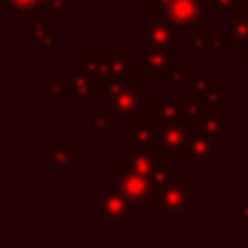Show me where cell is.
Here are the masks:
<instances>
[{
    "label": "cell",
    "instance_id": "cell-14",
    "mask_svg": "<svg viewBox=\"0 0 248 248\" xmlns=\"http://www.w3.org/2000/svg\"><path fill=\"white\" fill-rule=\"evenodd\" d=\"M61 31L50 24V20H33L29 26V48L37 52L42 61H48L59 46Z\"/></svg>",
    "mask_w": 248,
    "mask_h": 248
},
{
    "label": "cell",
    "instance_id": "cell-23",
    "mask_svg": "<svg viewBox=\"0 0 248 248\" xmlns=\"http://www.w3.org/2000/svg\"><path fill=\"white\" fill-rule=\"evenodd\" d=\"M229 50L240 52L248 48V11L229 22Z\"/></svg>",
    "mask_w": 248,
    "mask_h": 248
},
{
    "label": "cell",
    "instance_id": "cell-8",
    "mask_svg": "<svg viewBox=\"0 0 248 248\" xmlns=\"http://www.w3.org/2000/svg\"><path fill=\"white\" fill-rule=\"evenodd\" d=\"M192 128L187 122H163L157 124V144L155 148L163 153L170 161H181L187 159L189 141H192Z\"/></svg>",
    "mask_w": 248,
    "mask_h": 248
},
{
    "label": "cell",
    "instance_id": "cell-31",
    "mask_svg": "<svg viewBox=\"0 0 248 248\" xmlns=\"http://www.w3.org/2000/svg\"><path fill=\"white\" fill-rule=\"evenodd\" d=\"M103 2H128V0H103Z\"/></svg>",
    "mask_w": 248,
    "mask_h": 248
},
{
    "label": "cell",
    "instance_id": "cell-2",
    "mask_svg": "<svg viewBox=\"0 0 248 248\" xmlns=\"http://www.w3.org/2000/svg\"><path fill=\"white\" fill-rule=\"evenodd\" d=\"M148 103H150L148 90H141L137 78L124 77L107 81V94H105V103L100 107L111 109L120 120L128 122L140 116L141 111H146Z\"/></svg>",
    "mask_w": 248,
    "mask_h": 248
},
{
    "label": "cell",
    "instance_id": "cell-24",
    "mask_svg": "<svg viewBox=\"0 0 248 248\" xmlns=\"http://www.w3.org/2000/svg\"><path fill=\"white\" fill-rule=\"evenodd\" d=\"M168 83V98L172 100H179L183 98V92H187V85H189V70H183V68H176L170 77L166 78Z\"/></svg>",
    "mask_w": 248,
    "mask_h": 248
},
{
    "label": "cell",
    "instance_id": "cell-17",
    "mask_svg": "<svg viewBox=\"0 0 248 248\" xmlns=\"http://www.w3.org/2000/svg\"><path fill=\"white\" fill-rule=\"evenodd\" d=\"M131 124V135H128V146L133 148H155L157 144V124L153 118H133L128 120Z\"/></svg>",
    "mask_w": 248,
    "mask_h": 248
},
{
    "label": "cell",
    "instance_id": "cell-5",
    "mask_svg": "<svg viewBox=\"0 0 248 248\" xmlns=\"http://www.w3.org/2000/svg\"><path fill=\"white\" fill-rule=\"evenodd\" d=\"M179 63V48L174 50H140L131 61V77L137 81H166Z\"/></svg>",
    "mask_w": 248,
    "mask_h": 248
},
{
    "label": "cell",
    "instance_id": "cell-3",
    "mask_svg": "<svg viewBox=\"0 0 248 248\" xmlns=\"http://www.w3.org/2000/svg\"><path fill=\"white\" fill-rule=\"evenodd\" d=\"M81 68L90 72L96 81H111V78H124L131 77V52L128 50H96V48H83L78 50ZM133 78V77H131Z\"/></svg>",
    "mask_w": 248,
    "mask_h": 248
},
{
    "label": "cell",
    "instance_id": "cell-25",
    "mask_svg": "<svg viewBox=\"0 0 248 248\" xmlns=\"http://www.w3.org/2000/svg\"><path fill=\"white\" fill-rule=\"evenodd\" d=\"M194 100H198L202 109H229V92L222 87H216V90L207 92V94L198 96Z\"/></svg>",
    "mask_w": 248,
    "mask_h": 248
},
{
    "label": "cell",
    "instance_id": "cell-32",
    "mask_svg": "<svg viewBox=\"0 0 248 248\" xmlns=\"http://www.w3.org/2000/svg\"><path fill=\"white\" fill-rule=\"evenodd\" d=\"M246 118H248V111H246Z\"/></svg>",
    "mask_w": 248,
    "mask_h": 248
},
{
    "label": "cell",
    "instance_id": "cell-1",
    "mask_svg": "<svg viewBox=\"0 0 248 248\" xmlns=\"http://www.w3.org/2000/svg\"><path fill=\"white\" fill-rule=\"evenodd\" d=\"M87 216L98 222L100 229H128L140 218V207L116 189L100 192L87 202Z\"/></svg>",
    "mask_w": 248,
    "mask_h": 248
},
{
    "label": "cell",
    "instance_id": "cell-4",
    "mask_svg": "<svg viewBox=\"0 0 248 248\" xmlns=\"http://www.w3.org/2000/svg\"><path fill=\"white\" fill-rule=\"evenodd\" d=\"M194 209H198V189L192 187L185 179H179L174 183L159 189L157 202V218H187Z\"/></svg>",
    "mask_w": 248,
    "mask_h": 248
},
{
    "label": "cell",
    "instance_id": "cell-21",
    "mask_svg": "<svg viewBox=\"0 0 248 248\" xmlns=\"http://www.w3.org/2000/svg\"><path fill=\"white\" fill-rule=\"evenodd\" d=\"M39 100H72L68 78H42L39 81Z\"/></svg>",
    "mask_w": 248,
    "mask_h": 248
},
{
    "label": "cell",
    "instance_id": "cell-9",
    "mask_svg": "<svg viewBox=\"0 0 248 248\" xmlns=\"http://www.w3.org/2000/svg\"><path fill=\"white\" fill-rule=\"evenodd\" d=\"M170 159L157 148H133L124 146L118 150V174L120 172H135V174L153 176L157 170L168 166Z\"/></svg>",
    "mask_w": 248,
    "mask_h": 248
},
{
    "label": "cell",
    "instance_id": "cell-7",
    "mask_svg": "<svg viewBox=\"0 0 248 248\" xmlns=\"http://www.w3.org/2000/svg\"><path fill=\"white\" fill-rule=\"evenodd\" d=\"M179 33L170 22L146 17L137 22V50H174L179 48Z\"/></svg>",
    "mask_w": 248,
    "mask_h": 248
},
{
    "label": "cell",
    "instance_id": "cell-20",
    "mask_svg": "<svg viewBox=\"0 0 248 248\" xmlns=\"http://www.w3.org/2000/svg\"><path fill=\"white\" fill-rule=\"evenodd\" d=\"M207 9L214 11L222 22H231L248 11V0H205Z\"/></svg>",
    "mask_w": 248,
    "mask_h": 248
},
{
    "label": "cell",
    "instance_id": "cell-13",
    "mask_svg": "<svg viewBox=\"0 0 248 248\" xmlns=\"http://www.w3.org/2000/svg\"><path fill=\"white\" fill-rule=\"evenodd\" d=\"M39 157L48 161L55 170H78L81 168V150L70 146L65 137H52L46 148L39 150Z\"/></svg>",
    "mask_w": 248,
    "mask_h": 248
},
{
    "label": "cell",
    "instance_id": "cell-30",
    "mask_svg": "<svg viewBox=\"0 0 248 248\" xmlns=\"http://www.w3.org/2000/svg\"><path fill=\"white\" fill-rule=\"evenodd\" d=\"M237 70H240V72H246L248 70V48L237 52Z\"/></svg>",
    "mask_w": 248,
    "mask_h": 248
},
{
    "label": "cell",
    "instance_id": "cell-28",
    "mask_svg": "<svg viewBox=\"0 0 248 248\" xmlns=\"http://www.w3.org/2000/svg\"><path fill=\"white\" fill-rule=\"evenodd\" d=\"M237 227L248 229V192L237 201Z\"/></svg>",
    "mask_w": 248,
    "mask_h": 248
},
{
    "label": "cell",
    "instance_id": "cell-12",
    "mask_svg": "<svg viewBox=\"0 0 248 248\" xmlns=\"http://www.w3.org/2000/svg\"><path fill=\"white\" fill-rule=\"evenodd\" d=\"M187 168L189 170H216L220 166V150L218 140L202 131L192 133V141H189V153H187Z\"/></svg>",
    "mask_w": 248,
    "mask_h": 248
},
{
    "label": "cell",
    "instance_id": "cell-11",
    "mask_svg": "<svg viewBox=\"0 0 248 248\" xmlns=\"http://www.w3.org/2000/svg\"><path fill=\"white\" fill-rule=\"evenodd\" d=\"M207 11H209L207 2H202V0H170V2L155 16V20L170 22V24L176 26L179 31L187 33L189 29L201 26Z\"/></svg>",
    "mask_w": 248,
    "mask_h": 248
},
{
    "label": "cell",
    "instance_id": "cell-27",
    "mask_svg": "<svg viewBox=\"0 0 248 248\" xmlns=\"http://www.w3.org/2000/svg\"><path fill=\"white\" fill-rule=\"evenodd\" d=\"M39 2H44V0H0V9H2V11L16 9L17 16H22V13L31 11L33 7H37Z\"/></svg>",
    "mask_w": 248,
    "mask_h": 248
},
{
    "label": "cell",
    "instance_id": "cell-26",
    "mask_svg": "<svg viewBox=\"0 0 248 248\" xmlns=\"http://www.w3.org/2000/svg\"><path fill=\"white\" fill-rule=\"evenodd\" d=\"M150 179H153V183L157 185L159 189H161V187H166V185H170V183H174V181H179L181 176H179V170H176L174 166H170V163H168V166H163L161 170L155 172Z\"/></svg>",
    "mask_w": 248,
    "mask_h": 248
},
{
    "label": "cell",
    "instance_id": "cell-6",
    "mask_svg": "<svg viewBox=\"0 0 248 248\" xmlns=\"http://www.w3.org/2000/svg\"><path fill=\"white\" fill-rule=\"evenodd\" d=\"M109 189H116L122 196H126L137 207H148L157 209L159 202V187L153 183L150 176L135 174V172H120L116 179L109 181Z\"/></svg>",
    "mask_w": 248,
    "mask_h": 248
},
{
    "label": "cell",
    "instance_id": "cell-16",
    "mask_svg": "<svg viewBox=\"0 0 248 248\" xmlns=\"http://www.w3.org/2000/svg\"><path fill=\"white\" fill-rule=\"evenodd\" d=\"M155 124L163 122H185V105L183 98L172 100V98H150L148 109H146Z\"/></svg>",
    "mask_w": 248,
    "mask_h": 248
},
{
    "label": "cell",
    "instance_id": "cell-15",
    "mask_svg": "<svg viewBox=\"0 0 248 248\" xmlns=\"http://www.w3.org/2000/svg\"><path fill=\"white\" fill-rule=\"evenodd\" d=\"M122 120L111 111V109L105 107H92L87 111V137L90 140H109L113 131L120 128Z\"/></svg>",
    "mask_w": 248,
    "mask_h": 248
},
{
    "label": "cell",
    "instance_id": "cell-22",
    "mask_svg": "<svg viewBox=\"0 0 248 248\" xmlns=\"http://www.w3.org/2000/svg\"><path fill=\"white\" fill-rule=\"evenodd\" d=\"M216 87H220V81L209 77V72H205V70H189V85H187L185 96L198 98V96L207 94V92L216 90Z\"/></svg>",
    "mask_w": 248,
    "mask_h": 248
},
{
    "label": "cell",
    "instance_id": "cell-29",
    "mask_svg": "<svg viewBox=\"0 0 248 248\" xmlns=\"http://www.w3.org/2000/svg\"><path fill=\"white\" fill-rule=\"evenodd\" d=\"M170 0H148V17H155Z\"/></svg>",
    "mask_w": 248,
    "mask_h": 248
},
{
    "label": "cell",
    "instance_id": "cell-10",
    "mask_svg": "<svg viewBox=\"0 0 248 248\" xmlns=\"http://www.w3.org/2000/svg\"><path fill=\"white\" fill-rule=\"evenodd\" d=\"M187 50L196 55L198 61H218L224 50H229V29H189Z\"/></svg>",
    "mask_w": 248,
    "mask_h": 248
},
{
    "label": "cell",
    "instance_id": "cell-19",
    "mask_svg": "<svg viewBox=\"0 0 248 248\" xmlns=\"http://www.w3.org/2000/svg\"><path fill=\"white\" fill-rule=\"evenodd\" d=\"M198 131L222 141L229 137V109H205L198 120Z\"/></svg>",
    "mask_w": 248,
    "mask_h": 248
},
{
    "label": "cell",
    "instance_id": "cell-18",
    "mask_svg": "<svg viewBox=\"0 0 248 248\" xmlns=\"http://www.w3.org/2000/svg\"><path fill=\"white\" fill-rule=\"evenodd\" d=\"M24 22L33 20H68L70 17V0H44L37 7H33L31 11L22 13Z\"/></svg>",
    "mask_w": 248,
    "mask_h": 248
}]
</instances>
